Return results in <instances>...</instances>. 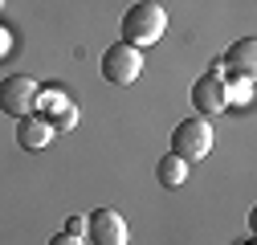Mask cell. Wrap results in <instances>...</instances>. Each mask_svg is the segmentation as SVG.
<instances>
[{"mask_svg":"<svg viewBox=\"0 0 257 245\" xmlns=\"http://www.w3.org/2000/svg\"><path fill=\"white\" fill-rule=\"evenodd\" d=\"M164 29H168L164 5H155V0H139V5H131L126 17H122V41L135 45V49H143V45H155L159 37H164Z\"/></svg>","mask_w":257,"mask_h":245,"instance_id":"obj_1","label":"cell"},{"mask_svg":"<svg viewBox=\"0 0 257 245\" xmlns=\"http://www.w3.org/2000/svg\"><path fill=\"white\" fill-rule=\"evenodd\" d=\"M212 151V122L208 118H184L172 131V156H180L184 164H196Z\"/></svg>","mask_w":257,"mask_h":245,"instance_id":"obj_2","label":"cell"},{"mask_svg":"<svg viewBox=\"0 0 257 245\" xmlns=\"http://www.w3.org/2000/svg\"><path fill=\"white\" fill-rule=\"evenodd\" d=\"M41 102V86L33 78H25V74H13L0 82V110L13 114V118H25V114H33Z\"/></svg>","mask_w":257,"mask_h":245,"instance_id":"obj_3","label":"cell"},{"mask_svg":"<svg viewBox=\"0 0 257 245\" xmlns=\"http://www.w3.org/2000/svg\"><path fill=\"white\" fill-rule=\"evenodd\" d=\"M139 70H143V53L135 45H126V41H118V45H110L102 53V78L110 86H131L139 78Z\"/></svg>","mask_w":257,"mask_h":245,"instance_id":"obj_4","label":"cell"},{"mask_svg":"<svg viewBox=\"0 0 257 245\" xmlns=\"http://www.w3.org/2000/svg\"><path fill=\"white\" fill-rule=\"evenodd\" d=\"M90 245H126V221L118 208H94L86 217Z\"/></svg>","mask_w":257,"mask_h":245,"instance_id":"obj_5","label":"cell"},{"mask_svg":"<svg viewBox=\"0 0 257 245\" xmlns=\"http://www.w3.org/2000/svg\"><path fill=\"white\" fill-rule=\"evenodd\" d=\"M192 106L200 110V118H212V114H220L224 106H229V90H224V78H220V70L204 74L196 86H192Z\"/></svg>","mask_w":257,"mask_h":245,"instance_id":"obj_6","label":"cell"},{"mask_svg":"<svg viewBox=\"0 0 257 245\" xmlns=\"http://www.w3.org/2000/svg\"><path fill=\"white\" fill-rule=\"evenodd\" d=\"M53 139V122L45 118V114H25L21 122H17V143L25 147V151H41L45 143Z\"/></svg>","mask_w":257,"mask_h":245,"instance_id":"obj_7","label":"cell"},{"mask_svg":"<svg viewBox=\"0 0 257 245\" xmlns=\"http://www.w3.org/2000/svg\"><path fill=\"white\" fill-rule=\"evenodd\" d=\"M253 53H257V41L253 37L237 41L229 53H224V66L233 70V82H253Z\"/></svg>","mask_w":257,"mask_h":245,"instance_id":"obj_8","label":"cell"},{"mask_svg":"<svg viewBox=\"0 0 257 245\" xmlns=\"http://www.w3.org/2000/svg\"><path fill=\"white\" fill-rule=\"evenodd\" d=\"M155 180L164 184V188H184V180H188V164H184L180 156H172V151H168V156L155 164Z\"/></svg>","mask_w":257,"mask_h":245,"instance_id":"obj_9","label":"cell"},{"mask_svg":"<svg viewBox=\"0 0 257 245\" xmlns=\"http://www.w3.org/2000/svg\"><path fill=\"white\" fill-rule=\"evenodd\" d=\"M41 102L53 110V127H74V122H78V110H74V102H66V98H61V94H41Z\"/></svg>","mask_w":257,"mask_h":245,"instance_id":"obj_10","label":"cell"},{"mask_svg":"<svg viewBox=\"0 0 257 245\" xmlns=\"http://www.w3.org/2000/svg\"><path fill=\"white\" fill-rule=\"evenodd\" d=\"M61 233H74V237H82V233H86V217H70Z\"/></svg>","mask_w":257,"mask_h":245,"instance_id":"obj_11","label":"cell"},{"mask_svg":"<svg viewBox=\"0 0 257 245\" xmlns=\"http://www.w3.org/2000/svg\"><path fill=\"white\" fill-rule=\"evenodd\" d=\"M49 245H86V241H82V237H74V233H57Z\"/></svg>","mask_w":257,"mask_h":245,"instance_id":"obj_12","label":"cell"},{"mask_svg":"<svg viewBox=\"0 0 257 245\" xmlns=\"http://www.w3.org/2000/svg\"><path fill=\"white\" fill-rule=\"evenodd\" d=\"M5 53H9V33L0 29V57H5Z\"/></svg>","mask_w":257,"mask_h":245,"instance_id":"obj_13","label":"cell"},{"mask_svg":"<svg viewBox=\"0 0 257 245\" xmlns=\"http://www.w3.org/2000/svg\"><path fill=\"white\" fill-rule=\"evenodd\" d=\"M0 5H5V0H0Z\"/></svg>","mask_w":257,"mask_h":245,"instance_id":"obj_14","label":"cell"}]
</instances>
